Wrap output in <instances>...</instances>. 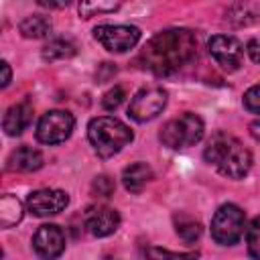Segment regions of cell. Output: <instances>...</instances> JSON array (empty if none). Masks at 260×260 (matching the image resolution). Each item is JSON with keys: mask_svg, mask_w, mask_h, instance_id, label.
I'll list each match as a JSON object with an SVG mask.
<instances>
[{"mask_svg": "<svg viewBox=\"0 0 260 260\" xmlns=\"http://www.w3.org/2000/svg\"><path fill=\"white\" fill-rule=\"evenodd\" d=\"M197 55V37L189 28L156 32L140 51L138 63L154 75H173Z\"/></svg>", "mask_w": 260, "mask_h": 260, "instance_id": "cell-1", "label": "cell"}, {"mask_svg": "<svg viewBox=\"0 0 260 260\" xmlns=\"http://www.w3.org/2000/svg\"><path fill=\"white\" fill-rule=\"evenodd\" d=\"M203 158L228 179H242L252 167V152L228 132L211 134L203 150Z\"/></svg>", "mask_w": 260, "mask_h": 260, "instance_id": "cell-2", "label": "cell"}, {"mask_svg": "<svg viewBox=\"0 0 260 260\" xmlns=\"http://www.w3.org/2000/svg\"><path fill=\"white\" fill-rule=\"evenodd\" d=\"M87 138L102 158H110L118 154L128 142H132V130L114 116H98L87 124Z\"/></svg>", "mask_w": 260, "mask_h": 260, "instance_id": "cell-3", "label": "cell"}, {"mask_svg": "<svg viewBox=\"0 0 260 260\" xmlns=\"http://www.w3.org/2000/svg\"><path fill=\"white\" fill-rule=\"evenodd\" d=\"M205 132V124L197 114L185 112L179 118L169 120L162 128H160V142L169 148H189L195 146Z\"/></svg>", "mask_w": 260, "mask_h": 260, "instance_id": "cell-4", "label": "cell"}, {"mask_svg": "<svg viewBox=\"0 0 260 260\" xmlns=\"http://www.w3.org/2000/svg\"><path fill=\"white\" fill-rule=\"evenodd\" d=\"M244 225H246L244 211L234 203H225L215 211L211 219V236L221 246H234L242 238Z\"/></svg>", "mask_w": 260, "mask_h": 260, "instance_id": "cell-5", "label": "cell"}, {"mask_svg": "<svg viewBox=\"0 0 260 260\" xmlns=\"http://www.w3.org/2000/svg\"><path fill=\"white\" fill-rule=\"evenodd\" d=\"M95 41L110 53H126L140 41V28L130 24H100L93 28Z\"/></svg>", "mask_w": 260, "mask_h": 260, "instance_id": "cell-6", "label": "cell"}, {"mask_svg": "<svg viewBox=\"0 0 260 260\" xmlns=\"http://www.w3.org/2000/svg\"><path fill=\"white\" fill-rule=\"evenodd\" d=\"M75 126V118L65 110H51L41 116L37 124V138L43 144H59L65 142Z\"/></svg>", "mask_w": 260, "mask_h": 260, "instance_id": "cell-7", "label": "cell"}, {"mask_svg": "<svg viewBox=\"0 0 260 260\" xmlns=\"http://www.w3.org/2000/svg\"><path fill=\"white\" fill-rule=\"evenodd\" d=\"M165 106H167V91L160 85H148L134 93L128 106V116L136 122H148L156 118L165 110Z\"/></svg>", "mask_w": 260, "mask_h": 260, "instance_id": "cell-8", "label": "cell"}, {"mask_svg": "<svg viewBox=\"0 0 260 260\" xmlns=\"http://www.w3.org/2000/svg\"><path fill=\"white\" fill-rule=\"evenodd\" d=\"M209 55L225 71H238L244 61V47L232 35H213L207 41Z\"/></svg>", "mask_w": 260, "mask_h": 260, "instance_id": "cell-9", "label": "cell"}, {"mask_svg": "<svg viewBox=\"0 0 260 260\" xmlns=\"http://www.w3.org/2000/svg\"><path fill=\"white\" fill-rule=\"evenodd\" d=\"M69 203V195L61 189H39L26 197V209L37 217L61 213Z\"/></svg>", "mask_w": 260, "mask_h": 260, "instance_id": "cell-10", "label": "cell"}, {"mask_svg": "<svg viewBox=\"0 0 260 260\" xmlns=\"http://www.w3.org/2000/svg\"><path fill=\"white\" fill-rule=\"evenodd\" d=\"M32 250L41 260H55L65 250V234L59 225L47 223L32 236Z\"/></svg>", "mask_w": 260, "mask_h": 260, "instance_id": "cell-11", "label": "cell"}, {"mask_svg": "<svg viewBox=\"0 0 260 260\" xmlns=\"http://www.w3.org/2000/svg\"><path fill=\"white\" fill-rule=\"evenodd\" d=\"M120 225V213L112 207H89L85 213V228L95 238L112 236Z\"/></svg>", "mask_w": 260, "mask_h": 260, "instance_id": "cell-12", "label": "cell"}, {"mask_svg": "<svg viewBox=\"0 0 260 260\" xmlns=\"http://www.w3.org/2000/svg\"><path fill=\"white\" fill-rule=\"evenodd\" d=\"M30 120H32V104L28 100H22V102H18L6 110L4 120H2V128L8 136H18L28 128Z\"/></svg>", "mask_w": 260, "mask_h": 260, "instance_id": "cell-13", "label": "cell"}, {"mask_svg": "<svg viewBox=\"0 0 260 260\" xmlns=\"http://www.w3.org/2000/svg\"><path fill=\"white\" fill-rule=\"evenodd\" d=\"M6 167L10 171H18V173H32L43 167V154H41V150H37L32 146H20L10 152Z\"/></svg>", "mask_w": 260, "mask_h": 260, "instance_id": "cell-14", "label": "cell"}, {"mask_svg": "<svg viewBox=\"0 0 260 260\" xmlns=\"http://www.w3.org/2000/svg\"><path fill=\"white\" fill-rule=\"evenodd\" d=\"M150 179H152V169L140 160L128 165L122 173V183H124L126 191H130V193H140Z\"/></svg>", "mask_w": 260, "mask_h": 260, "instance_id": "cell-15", "label": "cell"}, {"mask_svg": "<svg viewBox=\"0 0 260 260\" xmlns=\"http://www.w3.org/2000/svg\"><path fill=\"white\" fill-rule=\"evenodd\" d=\"M228 20L236 26H248L260 18V4L254 2H238L228 10Z\"/></svg>", "mask_w": 260, "mask_h": 260, "instance_id": "cell-16", "label": "cell"}, {"mask_svg": "<svg viewBox=\"0 0 260 260\" xmlns=\"http://www.w3.org/2000/svg\"><path fill=\"white\" fill-rule=\"evenodd\" d=\"M173 219H175V232L179 234V238L185 244H195L201 238L203 228H201V223L195 217L185 215V213H177Z\"/></svg>", "mask_w": 260, "mask_h": 260, "instance_id": "cell-17", "label": "cell"}, {"mask_svg": "<svg viewBox=\"0 0 260 260\" xmlns=\"http://www.w3.org/2000/svg\"><path fill=\"white\" fill-rule=\"evenodd\" d=\"M22 213H24L22 203L14 195H10V193L2 195V199H0V225L2 228L16 225L22 219Z\"/></svg>", "mask_w": 260, "mask_h": 260, "instance_id": "cell-18", "label": "cell"}, {"mask_svg": "<svg viewBox=\"0 0 260 260\" xmlns=\"http://www.w3.org/2000/svg\"><path fill=\"white\" fill-rule=\"evenodd\" d=\"M18 28L26 39H43L51 32V20L43 14H30L20 22Z\"/></svg>", "mask_w": 260, "mask_h": 260, "instance_id": "cell-19", "label": "cell"}, {"mask_svg": "<svg viewBox=\"0 0 260 260\" xmlns=\"http://www.w3.org/2000/svg\"><path fill=\"white\" fill-rule=\"evenodd\" d=\"M77 53L75 45L69 41V39H53L49 41L45 47H43V59L45 61H59V59H69Z\"/></svg>", "mask_w": 260, "mask_h": 260, "instance_id": "cell-20", "label": "cell"}, {"mask_svg": "<svg viewBox=\"0 0 260 260\" xmlns=\"http://www.w3.org/2000/svg\"><path fill=\"white\" fill-rule=\"evenodd\" d=\"M197 258H199L197 252H171L156 246H150L144 252V260H197Z\"/></svg>", "mask_w": 260, "mask_h": 260, "instance_id": "cell-21", "label": "cell"}, {"mask_svg": "<svg viewBox=\"0 0 260 260\" xmlns=\"http://www.w3.org/2000/svg\"><path fill=\"white\" fill-rule=\"evenodd\" d=\"M120 8V2H81L79 4V14L83 18H91L95 14H106L114 12Z\"/></svg>", "mask_w": 260, "mask_h": 260, "instance_id": "cell-22", "label": "cell"}, {"mask_svg": "<svg viewBox=\"0 0 260 260\" xmlns=\"http://www.w3.org/2000/svg\"><path fill=\"white\" fill-rule=\"evenodd\" d=\"M246 244H248V254L254 260H260V215L252 219L246 232Z\"/></svg>", "mask_w": 260, "mask_h": 260, "instance_id": "cell-23", "label": "cell"}, {"mask_svg": "<svg viewBox=\"0 0 260 260\" xmlns=\"http://www.w3.org/2000/svg\"><path fill=\"white\" fill-rule=\"evenodd\" d=\"M114 189H116V185H114L112 177H108V175H100L91 183V191L95 197H110L114 193Z\"/></svg>", "mask_w": 260, "mask_h": 260, "instance_id": "cell-24", "label": "cell"}, {"mask_svg": "<svg viewBox=\"0 0 260 260\" xmlns=\"http://www.w3.org/2000/svg\"><path fill=\"white\" fill-rule=\"evenodd\" d=\"M124 102V89L120 87V85H114L112 89H108L106 93H104V98H102V106L106 108V110H116V108H120V104Z\"/></svg>", "mask_w": 260, "mask_h": 260, "instance_id": "cell-25", "label": "cell"}, {"mask_svg": "<svg viewBox=\"0 0 260 260\" xmlns=\"http://www.w3.org/2000/svg\"><path fill=\"white\" fill-rule=\"evenodd\" d=\"M244 108L252 114H260V83L252 85L244 93Z\"/></svg>", "mask_w": 260, "mask_h": 260, "instance_id": "cell-26", "label": "cell"}, {"mask_svg": "<svg viewBox=\"0 0 260 260\" xmlns=\"http://www.w3.org/2000/svg\"><path fill=\"white\" fill-rule=\"evenodd\" d=\"M248 55L254 63H260V37H254L250 43H248Z\"/></svg>", "mask_w": 260, "mask_h": 260, "instance_id": "cell-27", "label": "cell"}, {"mask_svg": "<svg viewBox=\"0 0 260 260\" xmlns=\"http://www.w3.org/2000/svg\"><path fill=\"white\" fill-rule=\"evenodd\" d=\"M0 67H2V87H6V85L10 83V77H12V73H10V65H8L6 61H2Z\"/></svg>", "mask_w": 260, "mask_h": 260, "instance_id": "cell-28", "label": "cell"}, {"mask_svg": "<svg viewBox=\"0 0 260 260\" xmlns=\"http://www.w3.org/2000/svg\"><path fill=\"white\" fill-rule=\"evenodd\" d=\"M250 134H252V138H254V140H258V142H260V120H256V122H252V124H250Z\"/></svg>", "mask_w": 260, "mask_h": 260, "instance_id": "cell-29", "label": "cell"}, {"mask_svg": "<svg viewBox=\"0 0 260 260\" xmlns=\"http://www.w3.org/2000/svg\"><path fill=\"white\" fill-rule=\"evenodd\" d=\"M41 6H47V8H65L67 6V0L65 2H47V0H39Z\"/></svg>", "mask_w": 260, "mask_h": 260, "instance_id": "cell-30", "label": "cell"}]
</instances>
